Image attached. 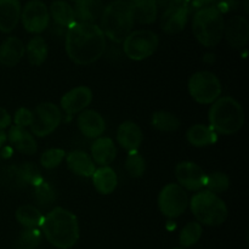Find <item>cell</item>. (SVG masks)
I'll use <instances>...</instances> for the list:
<instances>
[{
    "label": "cell",
    "mask_w": 249,
    "mask_h": 249,
    "mask_svg": "<svg viewBox=\"0 0 249 249\" xmlns=\"http://www.w3.org/2000/svg\"><path fill=\"white\" fill-rule=\"evenodd\" d=\"M106 51V36L95 23L75 22L66 33V53L77 65L96 62Z\"/></svg>",
    "instance_id": "1"
},
{
    "label": "cell",
    "mask_w": 249,
    "mask_h": 249,
    "mask_svg": "<svg viewBox=\"0 0 249 249\" xmlns=\"http://www.w3.org/2000/svg\"><path fill=\"white\" fill-rule=\"evenodd\" d=\"M41 229L50 245L58 249L72 248L79 240V223L72 212L56 207L43 219Z\"/></svg>",
    "instance_id": "2"
},
{
    "label": "cell",
    "mask_w": 249,
    "mask_h": 249,
    "mask_svg": "<svg viewBox=\"0 0 249 249\" xmlns=\"http://www.w3.org/2000/svg\"><path fill=\"white\" fill-rule=\"evenodd\" d=\"M209 123L216 134L232 135L245 124V111L233 97H219L209 109Z\"/></svg>",
    "instance_id": "3"
},
{
    "label": "cell",
    "mask_w": 249,
    "mask_h": 249,
    "mask_svg": "<svg viewBox=\"0 0 249 249\" xmlns=\"http://www.w3.org/2000/svg\"><path fill=\"white\" fill-rule=\"evenodd\" d=\"M101 31L105 36L114 43H123L131 33L134 27V17L130 5L126 0H114L102 11Z\"/></svg>",
    "instance_id": "4"
},
{
    "label": "cell",
    "mask_w": 249,
    "mask_h": 249,
    "mask_svg": "<svg viewBox=\"0 0 249 249\" xmlns=\"http://www.w3.org/2000/svg\"><path fill=\"white\" fill-rule=\"evenodd\" d=\"M223 14L215 5H208L195 14L192 19V32L198 43L206 48H214L224 36Z\"/></svg>",
    "instance_id": "5"
},
{
    "label": "cell",
    "mask_w": 249,
    "mask_h": 249,
    "mask_svg": "<svg viewBox=\"0 0 249 249\" xmlns=\"http://www.w3.org/2000/svg\"><path fill=\"white\" fill-rule=\"evenodd\" d=\"M191 211L197 223L218 226L225 223L229 212L225 202L213 192L198 191L191 198Z\"/></svg>",
    "instance_id": "6"
},
{
    "label": "cell",
    "mask_w": 249,
    "mask_h": 249,
    "mask_svg": "<svg viewBox=\"0 0 249 249\" xmlns=\"http://www.w3.org/2000/svg\"><path fill=\"white\" fill-rule=\"evenodd\" d=\"M187 88L192 99L202 105L213 104L223 91L219 78L209 71H199L192 74Z\"/></svg>",
    "instance_id": "7"
},
{
    "label": "cell",
    "mask_w": 249,
    "mask_h": 249,
    "mask_svg": "<svg viewBox=\"0 0 249 249\" xmlns=\"http://www.w3.org/2000/svg\"><path fill=\"white\" fill-rule=\"evenodd\" d=\"M160 38L148 29L134 31L124 39L123 51L128 58L133 61H142L148 58L157 50Z\"/></svg>",
    "instance_id": "8"
},
{
    "label": "cell",
    "mask_w": 249,
    "mask_h": 249,
    "mask_svg": "<svg viewBox=\"0 0 249 249\" xmlns=\"http://www.w3.org/2000/svg\"><path fill=\"white\" fill-rule=\"evenodd\" d=\"M190 203L186 190L179 184H168L160 190L158 207L164 216L169 219L179 218L185 213Z\"/></svg>",
    "instance_id": "9"
},
{
    "label": "cell",
    "mask_w": 249,
    "mask_h": 249,
    "mask_svg": "<svg viewBox=\"0 0 249 249\" xmlns=\"http://www.w3.org/2000/svg\"><path fill=\"white\" fill-rule=\"evenodd\" d=\"M33 121L31 124L32 134L38 138L50 135L58 128L62 121L61 109L51 102L38 105L33 112Z\"/></svg>",
    "instance_id": "10"
},
{
    "label": "cell",
    "mask_w": 249,
    "mask_h": 249,
    "mask_svg": "<svg viewBox=\"0 0 249 249\" xmlns=\"http://www.w3.org/2000/svg\"><path fill=\"white\" fill-rule=\"evenodd\" d=\"M191 11L190 0H173L160 18V28L168 34H177L184 31Z\"/></svg>",
    "instance_id": "11"
},
{
    "label": "cell",
    "mask_w": 249,
    "mask_h": 249,
    "mask_svg": "<svg viewBox=\"0 0 249 249\" xmlns=\"http://www.w3.org/2000/svg\"><path fill=\"white\" fill-rule=\"evenodd\" d=\"M21 21L27 32L38 34L48 28L50 14L41 0H31L22 9Z\"/></svg>",
    "instance_id": "12"
},
{
    "label": "cell",
    "mask_w": 249,
    "mask_h": 249,
    "mask_svg": "<svg viewBox=\"0 0 249 249\" xmlns=\"http://www.w3.org/2000/svg\"><path fill=\"white\" fill-rule=\"evenodd\" d=\"M175 178L184 190L199 191L206 185L207 174L196 163L181 162L175 168Z\"/></svg>",
    "instance_id": "13"
},
{
    "label": "cell",
    "mask_w": 249,
    "mask_h": 249,
    "mask_svg": "<svg viewBox=\"0 0 249 249\" xmlns=\"http://www.w3.org/2000/svg\"><path fill=\"white\" fill-rule=\"evenodd\" d=\"M92 101V91L88 87H77L66 92L61 99V108L68 118L84 111Z\"/></svg>",
    "instance_id": "14"
},
{
    "label": "cell",
    "mask_w": 249,
    "mask_h": 249,
    "mask_svg": "<svg viewBox=\"0 0 249 249\" xmlns=\"http://www.w3.org/2000/svg\"><path fill=\"white\" fill-rule=\"evenodd\" d=\"M224 36L233 49L246 46L249 39V23L243 16H233L224 26Z\"/></svg>",
    "instance_id": "15"
},
{
    "label": "cell",
    "mask_w": 249,
    "mask_h": 249,
    "mask_svg": "<svg viewBox=\"0 0 249 249\" xmlns=\"http://www.w3.org/2000/svg\"><path fill=\"white\" fill-rule=\"evenodd\" d=\"M77 124L80 133L89 139L101 138L106 129L104 117L94 109H84L83 112H80V114L78 116Z\"/></svg>",
    "instance_id": "16"
},
{
    "label": "cell",
    "mask_w": 249,
    "mask_h": 249,
    "mask_svg": "<svg viewBox=\"0 0 249 249\" xmlns=\"http://www.w3.org/2000/svg\"><path fill=\"white\" fill-rule=\"evenodd\" d=\"M142 130L134 122L125 121L118 126L117 140L124 150L129 152H135L142 143Z\"/></svg>",
    "instance_id": "17"
},
{
    "label": "cell",
    "mask_w": 249,
    "mask_h": 249,
    "mask_svg": "<svg viewBox=\"0 0 249 249\" xmlns=\"http://www.w3.org/2000/svg\"><path fill=\"white\" fill-rule=\"evenodd\" d=\"M6 135L7 140L11 143L12 147L18 152L23 153V155L32 156L38 150L34 136L24 128H19L16 125L11 126Z\"/></svg>",
    "instance_id": "18"
},
{
    "label": "cell",
    "mask_w": 249,
    "mask_h": 249,
    "mask_svg": "<svg viewBox=\"0 0 249 249\" xmlns=\"http://www.w3.org/2000/svg\"><path fill=\"white\" fill-rule=\"evenodd\" d=\"M26 53L23 41L17 36H9L0 45V63L6 67L16 66Z\"/></svg>",
    "instance_id": "19"
},
{
    "label": "cell",
    "mask_w": 249,
    "mask_h": 249,
    "mask_svg": "<svg viewBox=\"0 0 249 249\" xmlns=\"http://www.w3.org/2000/svg\"><path fill=\"white\" fill-rule=\"evenodd\" d=\"M19 0H0V31L10 33L21 19Z\"/></svg>",
    "instance_id": "20"
},
{
    "label": "cell",
    "mask_w": 249,
    "mask_h": 249,
    "mask_svg": "<svg viewBox=\"0 0 249 249\" xmlns=\"http://www.w3.org/2000/svg\"><path fill=\"white\" fill-rule=\"evenodd\" d=\"M117 156V148L109 138H97L91 146V158L96 164L108 167Z\"/></svg>",
    "instance_id": "21"
},
{
    "label": "cell",
    "mask_w": 249,
    "mask_h": 249,
    "mask_svg": "<svg viewBox=\"0 0 249 249\" xmlns=\"http://www.w3.org/2000/svg\"><path fill=\"white\" fill-rule=\"evenodd\" d=\"M75 19L80 23H95L104 11L102 0H77L74 6Z\"/></svg>",
    "instance_id": "22"
},
{
    "label": "cell",
    "mask_w": 249,
    "mask_h": 249,
    "mask_svg": "<svg viewBox=\"0 0 249 249\" xmlns=\"http://www.w3.org/2000/svg\"><path fill=\"white\" fill-rule=\"evenodd\" d=\"M134 21L141 24H151L157 19L158 6L155 0H128Z\"/></svg>",
    "instance_id": "23"
},
{
    "label": "cell",
    "mask_w": 249,
    "mask_h": 249,
    "mask_svg": "<svg viewBox=\"0 0 249 249\" xmlns=\"http://www.w3.org/2000/svg\"><path fill=\"white\" fill-rule=\"evenodd\" d=\"M66 160H67V167L70 168L71 172L79 177L90 178L96 170L92 158L83 151H73L67 156Z\"/></svg>",
    "instance_id": "24"
},
{
    "label": "cell",
    "mask_w": 249,
    "mask_h": 249,
    "mask_svg": "<svg viewBox=\"0 0 249 249\" xmlns=\"http://www.w3.org/2000/svg\"><path fill=\"white\" fill-rule=\"evenodd\" d=\"M92 184L97 192L101 195H109L116 190L118 178L111 167H100L92 174Z\"/></svg>",
    "instance_id": "25"
},
{
    "label": "cell",
    "mask_w": 249,
    "mask_h": 249,
    "mask_svg": "<svg viewBox=\"0 0 249 249\" xmlns=\"http://www.w3.org/2000/svg\"><path fill=\"white\" fill-rule=\"evenodd\" d=\"M186 139L195 147H204L215 143L218 135L211 126L204 124H195L187 130Z\"/></svg>",
    "instance_id": "26"
},
{
    "label": "cell",
    "mask_w": 249,
    "mask_h": 249,
    "mask_svg": "<svg viewBox=\"0 0 249 249\" xmlns=\"http://www.w3.org/2000/svg\"><path fill=\"white\" fill-rule=\"evenodd\" d=\"M49 14L53 17L55 26L60 27L62 29H68L72 24L75 23L74 10H73V7L68 2L63 1V0H56V1H53L51 4Z\"/></svg>",
    "instance_id": "27"
},
{
    "label": "cell",
    "mask_w": 249,
    "mask_h": 249,
    "mask_svg": "<svg viewBox=\"0 0 249 249\" xmlns=\"http://www.w3.org/2000/svg\"><path fill=\"white\" fill-rule=\"evenodd\" d=\"M27 58L29 63L33 66H41L48 57V44L45 39L40 36H36L29 40L26 48Z\"/></svg>",
    "instance_id": "28"
},
{
    "label": "cell",
    "mask_w": 249,
    "mask_h": 249,
    "mask_svg": "<svg viewBox=\"0 0 249 249\" xmlns=\"http://www.w3.org/2000/svg\"><path fill=\"white\" fill-rule=\"evenodd\" d=\"M16 219L24 229H38L43 223V214L36 206L26 204L16 211Z\"/></svg>",
    "instance_id": "29"
},
{
    "label": "cell",
    "mask_w": 249,
    "mask_h": 249,
    "mask_svg": "<svg viewBox=\"0 0 249 249\" xmlns=\"http://www.w3.org/2000/svg\"><path fill=\"white\" fill-rule=\"evenodd\" d=\"M0 185L10 190H19L27 186L19 167L7 165L0 170Z\"/></svg>",
    "instance_id": "30"
},
{
    "label": "cell",
    "mask_w": 249,
    "mask_h": 249,
    "mask_svg": "<svg viewBox=\"0 0 249 249\" xmlns=\"http://www.w3.org/2000/svg\"><path fill=\"white\" fill-rule=\"evenodd\" d=\"M152 125L157 130L170 133L180 128V119L172 112L158 111L153 113Z\"/></svg>",
    "instance_id": "31"
},
{
    "label": "cell",
    "mask_w": 249,
    "mask_h": 249,
    "mask_svg": "<svg viewBox=\"0 0 249 249\" xmlns=\"http://www.w3.org/2000/svg\"><path fill=\"white\" fill-rule=\"evenodd\" d=\"M202 237V226L197 221H191L187 223L180 232L179 241L182 247H191L196 245Z\"/></svg>",
    "instance_id": "32"
},
{
    "label": "cell",
    "mask_w": 249,
    "mask_h": 249,
    "mask_svg": "<svg viewBox=\"0 0 249 249\" xmlns=\"http://www.w3.org/2000/svg\"><path fill=\"white\" fill-rule=\"evenodd\" d=\"M41 235L38 229H24L15 242L16 249H36L40 245Z\"/></svg>",
    "instance_id": "33"
},
{
    "label": "cell",
    "mask_w": 249,
    "mask_h": 249,
    "mask_svg": "<svg viewBox=\"0 0 249 249\" xmlns=\"http://www.w3.org/2000/svg\"><path fill=\"white\" fill-rule=\"evenodd\" d=\"M207 190L213 194L218 195L221 192H225L230 186V179L228 175L223 172H213L209 175H207L206 185Z\"/></svg>",
    "instance_id": "34"
},
{
    "label": "cell",
    "mask_w": 249,
    "mask_h": 249,
    "mask_svg": "<svg viewBox=\"0 0 249 249\" xmlns=\"http://www.w3.org/2000/svg\"><path fill=\"white\" fill-rule=\"evenodd\" d=\"M33 198L36 199V203L40 204V206H50V204L53 203L56 199L55 189H53L49 182L41 181L40 184L34 186Z\"/></svg>",
    "instance_id": "35"
},
{
    "label": "cell",
    "mask_w": 249,
    "mask_h": 249,
    "mask_svg": "<svg viewBox=\"0 0 249 249\" xmlns=\"http://www.w3.org/2000/svg\"><path fill=\"white\" fill-rule=\"evenodd\" d=\"M125 169L131 178L142 177L146 170V160L145 158L138 152H130L125 160Z\"/></svg>",
    "instance_id": "36"
},
{
    "label": "cell",
    "mask_w": 249,
    "mask_h": 249,
    "mask_svg": "<svg viewBox=\"0 0 249 249\" xmlns=\"http://www.w3.org/2000/svg\"><path fill=\"white\" fill-rule=\"evenodd\" d=\"M65 151L61 148H50L41 155L40 164L45 169H53L62 163V160H65Z\"/></svg>",
    "instance_id": "37"
},
{
    "label": "cell",
    "mask_w": 249,
    "mask_h": 249,
    "mask_svg": "<svg viewBox=\"0 0 249 249\" xmlns=\"http://www.w3.org/2000/svg\"><path fill=\"white\" fill-rule=\"evenodd\" d=\"M19 169H21L22 177H23L27 185L31 184L33 186H36L41 181H44L40 169L34 163H24L19 167Z\"/></svg>",
    "instance_id": "38"
},
{
    "label": "cell",
    "mask_w": 249,
    "mask_h": 249,
    "mask_svg": "<svg viewBox=\"0 0 249 249\" xmlns=\"http://www.w3.org/2000/svg\"><path fill=\"white\" fill-rule=\"evenodd\" d=\"M15 125L19 126V128H27V126H31L32 121H33V113L32 111H29L28 108H24L21 107L16 111L15 113Z\"/></svg>",
    "instance_id": "39"
},
{
    "label": "cell",
    "mask_w": 249,
    "mask_h": 249,
    "mask_svg": "<svg viewBox=\"0 0 249 249\" xmlns=\"http://www.w3.org/2000/svg\"><path fill=\"white\" fill-rule=\"evenodd\" d=\"M240 4L241 0H219L218 5H215V6L218 7V10L221 14H225V12L236 10L240 6Z\"/></svg>",
    "instance_id": "40"
},
{
    "label": "cell",
    "mask_w": 249,
    "mask_h": 249,
    "mask_svg": "<svg viewBox=\"0 0 249 249\" xmlns=\"http://www.w3.org/2000/svg\"><path fill=\"white\" fill-rule=\"evenodd\" d=\"M11 125V116L5 108L0 107V130L9 128Z\"/></svg>",
    "instance_id": "41"
},
{
    "label": "cell",
    "mask_w": 249,
    "mask_h": 249,
    "mask_svg": "<svg viewBox=\"0 0 249 249\" xmlns=\"http://www.w3.org/2000/svg\"><path fill=\"white\" fill-rule=\"evenodd\" d=\"M214 0H190V7L191 9H202L204 6H208Z\"/></svg>",
    "instance_id": "42"
},
{
    "label": "cell",
    "mask_w": 249,
    "mask_h": 249,
    "mask_svg": "<svg viewBox=\"0 0 249 249\" xmlns=\"http://www.w3.org/2000/svg\"><path fill=\"white\" fill-rule=\"evenodd\" d=\"M173 0H155V2L156 4H157V6H160V7H167L168 5L170 4V2H172Z\"/></svg>",
    "instance_id": "43"
},
{
    "label": "cell",
    "mask_w": 249,
    "mask_h": 249,
    "mask_svg": "<svg viewBox=\"0 0 249 249\" xmlns=\"http://www.w3.org/2000/svg\"><path fill=\"white\" fill-rule=\"evenodd\" d=\"M6 140H7L6 133H5L4 130H0V148L4 146V143L6 142Z\"/></svg>",
    "instance_id": "44"
},
{
    "label": "cell",
    "mask_w": 249,
    "mask_h": 249,
    "mask_svg": "<svg viewBox=\"0 0 249 249\" xmlns=\"http://www.w3.org/2000/svg\"><path fill=\"white\" fill-rule=\"evenodd\" d=\"M174 249H185V248H181V247H178V248H174Z\"/></svg>",
    "instance_id": "45"
},
{
    "label": "cell",
    "mask_w": 249,
    "mask_h": 249,
    "mask_svg": "<svg viewBox=\"0 0 249 249\" xmlns=\"http://www.w3.org/2000/svg\"><path fill=\"white\" fill-rule=\"evenodd\" d=\"M71 1H74L75 2V1H77V0H71Z\"/></svg>",
    "instance_id": "46"
},
{
    "label": "cell",
    "mask_w": 249,
    "mask_h": 249,
    "mask_svg": "<svg viewBox=\"0 0 249 249\" xmlns=\"http://www.w3.org/2000/svg\"><path fill=\"white\" fill-rule=\"evenodd\" d=\"M126 1H128V0H126Z\"/></svg>",
    "instance_id": "47"
}]
</instances>
